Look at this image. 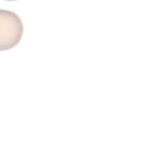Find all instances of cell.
I'll return each mask as SVG.
<instances>
[{
  "instance_id": "obj_1",
  "label": "cell",
  "mask_w": 156,
  "mask_h": 155,
  "mask_svg": "<svg viewBox=\"0 0 156 155\" xmlns=\"http://www.w3.org/2000/svg\"><path fill=\"white\" fill-rule=\"evenodd\" d=\"M24 35L23 20L15 12L0 9V52L14 48Z\"/></svg>"
},
{
  "instance_id": "obj_2",
  "label": "cell",
  "mask_w": 156,
  "mask_h": 155,
  "mask_svg": "<svg viewBox=\"0 0 156 155\" xmlns=\"http://www.w3.org/2000/svg\"><path fill=\"white\" fill-rule=\"evenodd\" d=\"M5 1H17V0H5Z\"/></svg>"
}]
</instances>
